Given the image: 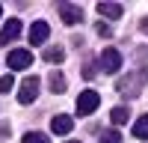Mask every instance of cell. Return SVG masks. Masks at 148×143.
<instances>
[{
    "label": "cell",
    "instance_id": "cell-3",
    "mask_svg": "<svg viewBox=\"0 0 148 143\" xmlns=\"http://www.w3.org/2000/svg\"><path fill=\"white\" fill-rule=\"evenodd\" d=\"M98 69L107 72V75H116V72L121 69V54H119V48H107V51L101 54V60H98Z\"/></svg>",
    "mask_w": 148,
    "mask_h": 143
},
{
    "label": "cell",
    "instance_id": "cell-5",
    "mask_svg": "<svg viewBox=\"0 0 148 143\" xmlns=\"http://www.w3.org/2000/svg\"><path fill=\"white\" fill-rule=\"evenodd\" d=\"M6 63H9V69H15V72L30 69V66H33V54L27 51V48H15V51L6 57Z\"/></svg>",
    "mask_w": 148,
    "mask_h": 143
},
{
    "label": "cell",
    "instance_id": "cell-17",
    "mask_svg": "<svg viewBox=\"0 0 148 143\" xmlns=\"http://www.w3.org/2000/svg\"><path fill=\"white\" fill-rule=\"evenodd\" d=\"M12 83H15V78H12V75H3V78H0V92H9Z\"/></svg>",
    "mask_w": 148,
    "mask_h": 143
},
{
    "label": "cell",
    "instance_id": "cell-12",
    "mask_svg": "<svg viewBox=\"0 0 148 143\" xmlns=\"http://www.w3.org/2000/svg\"><path fill=\"white\" fill-rule=\"evenodd\" d=\"M127 107L125 104H119V107H113V110H110V122H113V125H125L127 122Z\"/></svg>",
    "mask_w": 148,
    "mask_h": 143
},
{
    "label": "cell",
    "instance_id": "cell-8",
    "mask_svg": "<svg viewBox=\"0 0 148 143\" xmlns=\"http://www.w3.org/2000/svg\"><path fill=\"white\" fill-rule=\"evenodd\" d=\"M47 36H51L47 21H33V27H30V45H45Z\"/></svg>",
    "mask_w": 148,
    "mask_h": 143
},
{
    "label": "cell",
    "instance_id": "cell-11",
    "mask_svg": "<svg viewBox=\"0 0 148 143\" xmlns=\"http://www.w3.org/2000/svg\"><path fill=\"white\" fill-rule=\"evenodd\" d=\"M133 137H136V140H148V113H142L136 119V125H133Z\"/></svg>",
    "mask_w": 148,
    "mask_h": 143
},
{
    "label": "cell",
    "instance_id": "cell-13",
    "mask_svg": "<svg viewBox=\"0 0 148 143\" xmlns=\"http://www.w3.org/2000/svg\"><path fill=\"white\" fill-rule=\"evenodd\" d=\"M47 81H51V90H53V92H65V87H68V83H65V75H59V72H53Z\"/></svg>",
    "mask_w": 148,
    "mask_h": 143
},
{
    "label": "cell",
    "instance_id": "cell-18",
    "mask_svg": "<svg viewBox=\"0 0 148 143\" xmlns=\"http://www.w3.org/2000/svg\"><path fill=\"white\" fill-rule=\"evenodd\" d=\"M95 33H98V36H104V39H110V36H113V33H110V24H104V21L95 27Z\"/></svg>",
    "mask_w": 148,
    "mask_h": 143
},
{
    "label": "cell",
    "instance_id": "cell-6",
    "mask_svg": "<svg viewBox=\"0 0 148 143\" xmlns=\"http://www.w3.org/2000/svg\"><path fill=\"white\" fill-rule=\"evenodd\" d=\"M59 18L65 24H80L83 21V9L77 3H59Z\"/></svg>",
    "mask_w": 148,
    "mask_h": 143
},
{
    "label": "cell",
    "instance_id": "cell-14",
    "mask_svg": "<svg viewBox=\"0 0 148 143\" xmlns=\"http://www.w3.org/2000/svg\"><path fill=\"white\" fill-rule=\"evenodd\" d=\"M45 60H51V63H62L65 54H62V48H59V45H53V48H47V51H45Z\"/></svg>",
    "mask_w": 148,
    "mask_h": 143
},
{
    "label": "cell",
    "instance_id": "cell-2",
    "mask_svg": "<svg viewBox=\"0 0 148 143\" xmlns=\"http://www.w3.org/2000/svg\"><path fill=\"white\" fill-rule=\"evenodd\" d=\"M39 87H42V78H36V75L24 78L21 87H18V101L21 104H33L36 99H39Z\"/></svg>",
    "mask_w": 148,
    "mask_h": 143
},
{
    "label": "cell",
    "instance_id": "cell-10",
    "mask_svg": "<svg viewBox=\"0 0 148 143\" xmlns=\"http://www.w3.org/2000/svg\"><path fill=\"white\" fill-rule=\"evenodd\" d=\"M51 128H53V134H62V137H65L68 131L74 128V119H71L68 113H56V116H53V122H51Z\"/></svg>",
    "mask_w": 148,
    "mask_h": 143
},
{
    "label": "cell",
    "instance_id": "cell-16",
    "mask_svg": "<svg viewBox=\"0 0 148 143\" xmlns=\"http://www.w3.org/2000/svg\"><path fill=\"white\" fill-rule=\"evenodd\" d=\"M24 143H47V134H42V131H27V134H24Z\"/></svg>",
    "mask_w": 148,
    "mask_h": 143
},
{
    "label": "cell",
    "instance_id": "cell-4",
    "mask_svg": "<svg viewBox=\"0 0 148 143\" xmlns=\"http://www.w3.org/2000/svg\"><path fill=\"white\" fill-rule=\"evenodd\" d=\"M98 104H101V99H98V92H95V90H83V92L77 95V113H80V116L95 113V110H98Z\"/></svg>",
    "mask_w": 148,
    "mask_h": 143
},
{
    "label": "cell",
    "instance_id": "cell-15",
    "mask_svg": "<svg viewBox=\"0 0 148 143\" xmlns=\"http://www.w3.org/2000/svg\"><path fill=\"white\" fill-rule=\"evenodd\" d=\"M101 143H121V134H119V128L101 131Z\"/></svg>",
    "mask_w": 148,
    "mask_h": 143
},
{
    "label": "cell",
    "instance_id": "cell-19",
    "mask_svg": "<svg viewBox=\"0 0 148 143\" xmlns=\"http://www.w3.org/2000/svg\"><path fill=\"white\" fill-rule=\"evenodd\" d=\"M139 27H142V30L148 33V18H142V24H139Z\"/></svg>",
    "mask_w": 148,
    "mask_h": 143
},
{
    "label": "cell",
    "instance_id": "cell-1",
    "mask_svg": "<svg viewBox=\"0 0 148 143\" xmlns=\"http://www.w3.org/2000/svg\"><path fill=\"white\" fill-rule=\"evenodd\" d=\"M145 83H148V66L145 69H136V72H127L125 78H119L116 81V90H119V95H125V99H136Z\"/></svg>",
    "mask_w": 148,
    "mask_h": 143
},
{
    "label": "cell",
    "instance_id": "cell-20",
    "mask_svg": "<svg viewBox=\"0 0 148 143\" xmlns=\"http://www.w3.org/2000/svg\"><path fill=\"white\" fill-rule=\"evenodd\" d=\"M65 143H77V140H65Z\"/></svg>",
    "mask_w": 148,
    "mask_h": 143
},
{
    "label": "cell",
    "instance_id": "cell-21",
    "mask_svg": "<svg viewBox=\"0 0 148 143\" xmlns=\"http://www.w3.org/2000/svg\"><path fill=\"white\" fill-rule=\"evenodd\" d=\"M0 15H3V6H0Z\"/></svg>",
    "mask_w": 148,
    "mask_h": 143
},
{
    "label": "cell",
    "instance_id": "cell-7",
    "mask_svg": "<svg viewBox=\"0 0 148 143\" xmlns=\"http://www.w3.org/2000/svg\"><path fill=\"white\" fill-rule=\"evenodd\" d=\"M21 36V21L18 18H9L3 24V30H0V45H9V42H15Z\"/></svg>",
    "mask_w": 148,
    "mask_h": 143
},
{
    "label": "cell",
    "instance_id": "cell-9",
    "mask_svg": "<svg viewBox=\"0 0 148 143\" xmlns=\"http://www.w3.org/2000/svg\"><path fill=\"white\" fill-rule=\"evenodd\" d=\"M95 9L101 12L104 18H121V15H125V6H121V3H113V0H101Z\"/></svg>",
    "mask_w": 148,
    "mask_h": 143
}]
</instances>
